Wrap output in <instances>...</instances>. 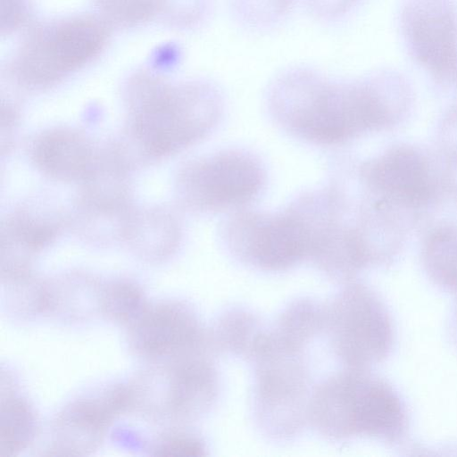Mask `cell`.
<instances>
[{"mask_svg": "<svg viewBox=\"0 0 457 457\" xmlns=\"http://www.w3.org/2000/svg\"><path fill=\"white\" fill-rule=\"evenodd\" d=\"M221 237L237 261L257 270L282 272L309 260V231L294 202L276 212L237 211Z\"/></svg>", "mask_w": 457, "mask_h": 457, "instance_id": "ba28073f", "label": "cell"}, {"mask_svg": "<svg viewBox=\"0 0 457 457\" xmlns=\"http://www.w3.org/2000/svg\"><path fill=\"white\" fill-rule=\"evenodd\" d=\"M34 408L23 396L7 392L2 395L0 415V455L12 456L29 446L37 433Z\"/></svg>", "mask_w": 457, "mask_h": 457, "instance_id": "d6986e66", "label": "cell"}, {"mask_svg": "<svg viewBox=\"0 0 457 457\" xmlns=\"http://www.w3.org/2000/svg\"><path fill=\"white\" fill-rule=\"evenodd\" d=\"M126 337L129 350L149 363L213 349L209 329L195 308L180 300L148 303L126 327Z\"/></svg>", "mask_w": 457, "mask_h": 457, "instance_id": "30bf717a", "label": "cell"}, {"mask_svg": "<svg viewBox=\"0 0 457 457\" xmlns=\"http://www.w3.org/2000/svg\"><path fill=\"white\" fill-rule=\"evenodd\" d=\"M149 302L144 290L136 282L118 278L106 282L97 293V305L110 321L129 326Z\"/></svg>", "mask_w": 457, "mask_h": 457, "instance_id": "ffe728a7", "label": "cell"}, {"mask_svg": "<svg viewBox=\"0 0 457 457\" xmlns=\"http://www.w3.org/2000/svg\"><path fill=\"white\" fill-rule=\"evenodd\" d=\"M131 411L129 384H114L74 399L54 416L50 426V453L87 455L104 442L113 421Z\"/></svg>", "mask_w": 457, "mask_h": 457, "instance_id": "8fae6325", "label": "cell"}, {"mask_svg": "<svg viewBox=\"0 0 457 457\" xmlns=\"http://www.w3.org/2000/svg\"><path fill=\"white\" fill-rule=\"evenodd\" d=\"M0 28L2 33H10L21 27L29 19L28 0H1Z\"/></svg>", "mask_w": 457, "mask_h": 457, "instance_id": "cb8c5ba5", "label": "cell"}, {"mask_svg": "<svg viewBox=\"0 0 457 457\" xmlns=\"http://www.w3.org/2000/svg\"><path fill=\"white\" fill-rule=\"evenodd\" d=\"M250 363L251 409L256 428L273 442L295 439L309 426L314 387L304 352L275 340L269 328Z\"/></svg>", "mask_w": 457, "mask_h": 457, "instance_id": "277c9868", "label": "cell"}, {"mask_svg": "<svg viewBox=\"0 0 457 457\" xmlns=\"http://www.w3.org/2000/svg\"><path fill=\"white\" fill-rule=\"evenodd\" d=\"M104 20L133 26L148 21L162 8V0H95Z\"/></svg>", "mask_w": 457, "mask_h": 457, "instance_id": "44dd1931", "label": "cell"}, {"mask_svg": "<svg viewBox=\"0 0 457 457\" xmlns=\"http://www.w3.org/2000/svg\"><path fill=\"white\" fill-rule=\"evenodd\" d=\"M266 327L257 313L242 306L221 311L209 328L212 345L216 353L250 361L264 339Z\"/></svg>", "mask_w": 457, "mask_h": 457, "instance_id": "e0dca14e", "label": "cell"}, {"mask_svg": "<svg viewBox=\"0 0 457 457\" xmlns=\"http://www.w3.org/2000/svg\"><path fill=\"white\" fill-rule=\"evenodd\" d=\"M61 227L60 218L46 212H12L2 225V277L30 272L32 258L55 240Z\"/></svg>", "mask_w": 457, "mask_h": 457, "instance_id": "5bb4252c", "label": "cell"}, {"mask_svg": "<svg viewBox=\"0 0 457 457\" xmlns=\"http://www.w3.org/2000/svg\"><path fill=\"white\" fill-rule=\"evenodd\" d=\"M402 23L416 61L436 76H457V12L450 0H409Z\"/></svg>", "mask_w": 457, "mask_h": 457, "instance_id": "7c38bea8", "label": "cell"}, {"mask_svg": "<svg viewBox=\"0 0 457 457\" xmlns=\"http://www.w3.org/2000/svg\"><path fill=\"white\" fill-rule=\"evenodd\" d=\"M108 36L107 22L89 15L37 27L25 37L15 55L14 77L29 88L50 87L95 58Z\"/></svg>", "mask_w": 457, "mask_h": 457, "instance_id": "52a82bcc", "label": "cell"}, {"mask_svg": "<svg viewBox=\"0 0 457 457\" xmlns=\"http://www.w3.org/2000/svg\"><path fill=\"white\" fill-rule=\"evenodd\" d=\"M294 0H232L237 15L248 25H268L285 15Z\"/></svg>", "mask_w": 457, "mask_h": 457, "instance_id": "603a6c76", "label": "cell"}, {"mask_svg": "<svg viewBox=\"0 0 457 457\" xmlns=\"http://www.w3.org/2000/svg\"><path fill=\"white\" fill-rule=\"evenodd\" d=\"M212 349L191 353L153 366L129 382L133 411L194 422L215 406L220 378Z\"/></svg>", "mask_w": 457, "mask_h": 457, "instance_id": "5b68a950", "label": "cell"}, {"mask_svg": "<svg viewBox=\"0 0 457 457\" xmlns=\"http://www.w3.org/2000/svg\"><path fill=\"white\" fill-rule=\"evenodd\" d=\"M309 427L322 438L346 443L360 437L399 443L409 428L395 388L370 370L344 367L314 385Z\"/></svg>", "mask_w": 457, "mask_h": 457, "instance_id": "3957f363", "label": "cell"}, {"mask_svg": "<svg viewBox=\"0 0 457 457\" xmlns=\"http://www.w3.org/2000/svg\"><path fill=\"white\" fill-rule=\"evenodd\" d=\"M312 11L323 18H334L346 12L357 0H306Z\"/></svg>", "mask_w": 457, "mask_h": 457, "instance_id": "d4e9b609", "label": "cell"}, {"mask_svg": "<svg viewBox=\"0 0 457 457\" xmlns=\"http://www.w3.org/2000/svg\"><path fill=\"white\" fill-rule=\"evenodd\" d=\"M204 438L192 431L179 428L159 436L151 446L154 456H204L207 454Z\"/></svg>", "mask_w": 457, "mask_h": 457, "instance_id": "7402d4cb", "label": "cell"}, {"mask_svg": "<svg viewBox=\"0 0 457 457\" xmlns=\"http://www.w3.org/2000/svg\"><path fill=\"white\" fill-rule=\"evenodd\" d=\"M266 182L259 159L229 149L185 163L177 175L175 191L185 208L214 213L245 209L261 195Z\"/></svg>", "mask_w": 457, "mask_h": 457, "instance_id": "9c48e42d", "label": "cell"}, {"mask_svg": "<svg viewBox=\"0 0 457 457\" xmlns=\"http://www.w3.org/2000/svg\"><path fill=\"white\" fill-rule=\"evenodd\" d=\"M126 128L117 141L134 166L162 159L202 140L219 123L223 101L205 83L173 85L151 74L133 77L125 92Z\"/></svg>", "mask_w": 457, "mask_h": 457, "instance_id": "6da1fadb", "label": "cell"}, {"mask_svg": "<svg viewBox=\"0 0 457 457\" xmlns=\"http://www.w3.org/2000/svg\"><path fill=\"white\" fill-rule=\"evenodd\" d=\"M325 305L310 296L298 297L280 312L270 327L273 337L292 349L304 352L324 333Z\"/></svg>", "mask_w": 457, "mask_h": 457, "instance_id": "ac0fdd59", "label": "cell"}, {"mask_svg": "<svg viewBox=\"0 0 457 457\" xmlns=\"http://www.w3.org/2000/svg\"><path fill=\"white\" fill-rule=\"evenodd\" d=\"M99 148L79 129L58 127L44 130L32 141L29 156L44 176L79 183L92 167Z\"/></svg>", "mask_w": 457, "mask_h": 457, "instance_id": "4fadbf2b", "label": "cell"}, {"mask_svg": "<svg viewBox=\"0 0 457 457\" xmlns=\"http://www.w3.org/2000/svg\"><path fill=\"white\" fill-rule=\"evenodd\" d=\"M361 172L369 187L392 197L418 200L427 194L425 169L413 154L393 152L366 164Z\"/></svg>", "mask_w": 457, "mask_h": 457, "instance_id": "2e32d148", "label": "cell"}, {"mask_svg": "<svg viewBox=\"0 0 457 457\" xmlns=\"http://www.w3.org/2000/svg\"><path fill=\"white\" fill-rule=\"evenodd\" d=\"M120 239L139 258L162 261L177 251L181 227L177 217L165 208H132L125 219Z\"/></svg>", "mask_w": 457, "mask_h": 457, "instance_id": "9a60e30c", "label": "cell"}, {"mask_svg": "<svg viewBox=\"0 0 457 457\" xmlns=\"http://www.w3.org/2000/svg\"><path fill=\"white\" fill-rule=\"evenodd\" d=\"M324 305L323 334L344 367L370 370L389 356L395 342L393 320L371 287L353 278L342 282Z\"/></svg>", "mask_w": 457, "mask_h": 457, "instance_id": "8992f818", "label": "cell"}, {"mask_svg": "<svg viewBox=\"0 0 457 457\" xmlns=\"http://www.w3.org/2000/svg\"><path fill=\"white\" fill-rule=\"evenodd\" d=\"M268 108L286 132L323 146L347 143L387 119L373 83L332 82L305 69L276 79L269 89Z\"/></svg>", "mask_w": 457, "mask_h": 457, "instance_id": "7a4b0ae2", "label": "cell"}]
</instances>
